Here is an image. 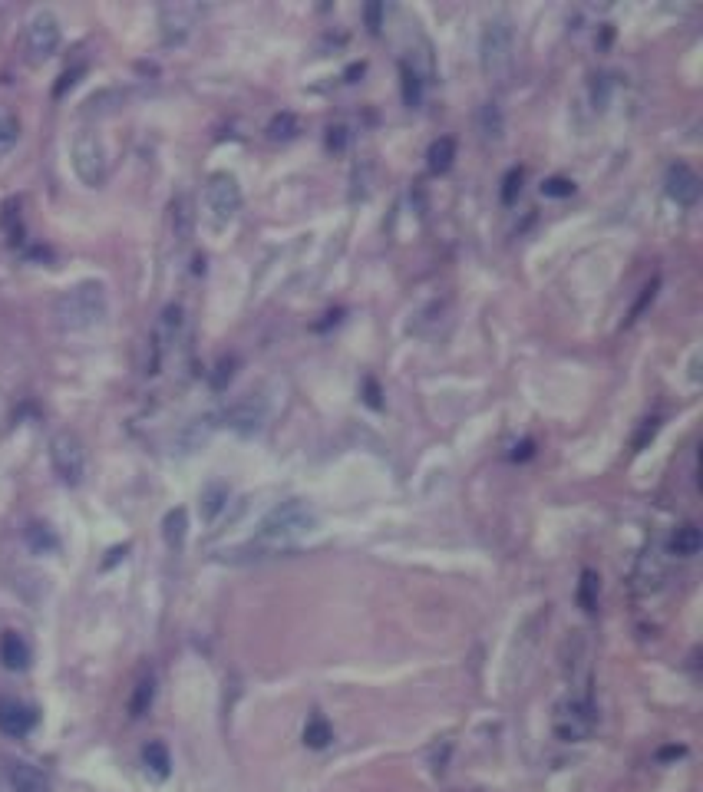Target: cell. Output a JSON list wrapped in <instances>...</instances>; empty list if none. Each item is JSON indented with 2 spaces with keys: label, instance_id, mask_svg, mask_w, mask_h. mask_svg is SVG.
Masks as SVG:
<instances>
[{
  "label": "cell",
  "instance_id": "cell-1",
  "mask_svg": "<svg viewBox=\"0 0 703 792\" xmlns=\"http://www.w3.org/2000/svg\"><path fill=\"white\" fill-rule=\"evenodd\" d=\"M109 314V298L103 281H79L69 290H63L53 304V318L63 334H87L99 327Z\"/></svg>",
  "mask_w": 703,
  "mask_h": 792
},
{
  "label": "cell",
  "instance_id": "cell-2",
  "mask_svg": "<svg viewBox=\"0 0 703 792\" xmlns=\"http://www.w3.org/2000/svg\"><path fill=\"white\" fill-rule=\"evenodd\" d=\"M318 529V515L310 512L308 505L301 499H288V502L274 505L258 525V539L254 545L264 551H278V548H291L294 541L308 539L310 531Z\"/></svg>",
  "mask_w": 703,
  "mask_h": 792
},
{
  "label": "cell",
  "instance_id": "cell-3",
  "mask_svg": "<svg viewBox=\"0 0 703 792\" xmlns=\"http://www.w3.org/2000/svg\"><path fill=\"white\" fill-rule=\"evenodd\" d=\"M515 63V33H512L509 17H489L479 33V67L486 79L505 83Z\"/></svg>",
  "mask_w": 703,
  "mask_h": 792
},
{
  "label": "cell",
  "instance_id": "cell-4",
  "mask_svg": "<svg viewBox=\"0 0 703 792\" xmlns=\"http://www.w3.org/2000/svg\"><path fill=\"white\" fill-rule=\"evenodd\" d=\"M69 159H73V172L87 189H99L106 182V145L99 139V133L93 129H79L73 135V149H69Z\"/></svg>",
  "mask_w": 703,
  "mask_h": 792
},
{
  "label": "cell",
  "instance_id": "cell-5",
  "mask_svg": "<svg viewBox=\"0 0 703 792\" xmlns=\"http://www.w3.org/2000/svg\"><path fill=\"white\" fill-rule=\"evenodd\" d=\"M50 463H53V473L60 475V483L77 489L87 475V449H83V439L69 429H60L53 439H50Z\"/></svg>",
  "mask_w": 703,
  "mask_h": 792
},
{
  "label": "cell",
  "instance_id": "cell-6",
  "mask_svg": "<svg viewBox=\"0 0 703 792\" xmlns=\"http://www.w3.org/2000/svg\"><path fill=\"white\" fill-rule=\"evenodd\" d=\"M205 208L212 218L215 228L235 222V215L241 212V185L232 172H215L205 182Z\"/></svg>",
  "mask_w": 703,
  "mask_h": 792
},
{
  "label": "cell",
  "instance_id": "cell-7",
  "mask_svg": "<svg viewBox=\"0 0 703 792\" xmlns=\"http://www.w3.org/2000/svg\"><path fill=\"white\" fill-rule=\"evenodd\" d=\"M63 43L60 20L50 10H37L27 23V60L30 63H47Z\"/></svg>",
  "mask_w": 703,
  "mask_h": 792
},
{
  "label": "cell",
  "instance_id": "cell-8",
  "mask_svg": "<svg viewBox=\"0 0 703 792\" xmlns=\"http://www.w3.org/2000/svg\"><path fill=\"white\" fill-rule=\"evenodd\" d=\"M664 192L671 195V202H677L680 208H694V205L700 202L703 182L687 162H674L664 175Z\"/></svg>",
  "mask_w": 703,
  "mask_h": 792
},
{
  "label": "cell",
  "instance_id": "cell-9",
  "mask_svg": "<svg viewBox=\"0 0 703 792\" xmlns=\"http://www.w3.org/2000/svg\"><path fill=\"white\" fill-rule=\"evenodd\" d=\"M40 723V714L30 704L20 700H0V733L10 740H23L27 733H33V726Z\"/></svg>",
  "mask_w": 703,
  "mask_h": 792
},
{
  "label": "cell",
  "instance_id": "cell-10",
  "mask_svg": "<svg viewBox=\"0 0 703 792\" xmlns=\"http://www.w3.org/2000/svg\"><path fill=\"white\" fill-rule=\"evenodd\" d=\"M228 429H235L238 436H254L261 433V426H264V419H268V406H264V400H258V396H245V400H238V403L228 410Z\"/></svg>",
  "mask_w": 703,
  "mask_h": 792
},
{
  "label": "cell",
  "instance_id": "cell-11",
  "mask_svg": "<svg viewBox=\"0 0 703 792\" xmlns=\"http://www.w3.org/2000/svg\"><path fill=\"white\" fill-rule=\"evenodd\" d=\"M195 7H165L162 10V40L165 47H179L192 33Z\"/></svg>",
  "mask_w": 703,
  "mask_h": 792
},
{
  "label": "cell",
  "instance_id": "cell-12",
  "mask_svg": "<svg viewBox=\"0 0 703 792\" xmlns=\"http://www.w3.org/2000/svg\"><path fill=\"white\" fill-rule=\"evenodd\" d=\"M23 545H27L33 555H40V558L60 555V548H63L57 529H53L50 522H30L27 529H23Z\"/></svg>",
  "mask_w": 703,
  "mask_h": 792
},
{
  "label": "cell",
  "instance_id": "cell-13",
  "mask_svg": "<svg viewBox=\"0 0 703 792\" xmlns=\"http://www.w3.org/2000/svg\"><path fill=\"white\" fill-rule=\"evenodd\" d=\"M143 766H145V773H149V779L165 783V779L172 776V753H169V746H165L162 740H149V743L143 746Z\"/></svg>",
  "mask_w": 703,
  "mask_h": 792
},
{
  "label": "cell",
  "instance_id": "cell-14",
  "mask_svg": "<svg viewBox=\"0 0 703 792\" xmlns=\"http://www.w3.org/2000/svg\"><path fill=\"white\" fill-rule=\"evenodd\" d=\"M30 658H33V654H30V644L20 638L17 631H7V634L0 638V664L7 667V670H14V674L27 670Z\"/></svg>",
  "mask_w": 703,
  "mask_h": 792
},
{
  "label": "cell",
  "instance_id": "cell-15",
  "mask_svg": "<svg viewBox=\"0 0 703 792\" xmlns=\"http://www.w3.org/2000/svg\"><path fill=\"white\" fill-rule=\"evenodd\" d=\"M476 126H479L482 143H502V135H505V113L495 99H486L479 106V116H476Z\"/></svg>",
  "mask_w": 703,
  "mask_h": 792
},
{
  "label": "cell",
  "instance_id": "cell-16",
  "mask_svg": "<svg viewBox=\"0 0 703 792\" xmlns=\"http://www.w3.org/2000/svg\"><path fill=\"white\" fill-rule=\"evenodd\" d=\"M10 789L14 792H53L50 789V779L40 773L37 766L30 763H14L10 766Z\"/></svg>",
  "mask_w": 703,
  "mask_h": 792
},
{
  "label": "cell",
  "instance_id": "cell-17",
  "mask_svg": "<svg viewBox=\"0 0 703 792\" xmlns=\"http://www.w3.org/2000/svg\"><path fill=\"white\" fill-rule=\"evenodd\" d=\"M162 539L172 551L185 548V539H189V512H185L182 505H175V509H169V512L162 515Z\"/></svg>",
  "mask_w": 703,
  "mask_h": 792
},
{
  "label": "cell",
  "instance_id": "cell-18",
  "mask_svg": "<svg viewBox=\"0 0 703 792\" xmlns=\"http://www.w3.org/2000/svg\"><path fill=\"white\" fill-rule=\"evenodd\" d=\"M453 162H456V139L453 135H439V139H433L430 149H426V165H430V172L446 175L449 169H453Z\"/></svg>",
  "mask_w": 703,
  "mask_h": 792
},
{
  "label": "cell",
  "instance_id": "cell-19",
  "mask_svg": "<svg viewBox=\"0 0 703 792\" xmlns=\"http://www.w3.org/2000/svg\"><path fill=\"white\" fill-rule=\"evenodd\" d=\"M228 485L222 483V479H212V483L205 485L202 489V499H199V509H202V519L205 522H215L218 515H222V509L228 505Z\"/></svg>",
  "mask_w": 703,
  "mask_h": 792
},
{
  "label": "cell",
  "instance_id": "cell-20",
  "mask_svg": "<svg viewBox=\"0 0 703 792\" xmlns=\"http://www.w3.org/2000/svg\"><path fill=\"white\" fill-rule=\"evenodd\" d=\"M155 690H159V684H155L153 674H145L143 680L133 686V694H129V716H133V720H143V716L153 710Z\"/></svg>",
  "mask_w": 703,
  "mask_h": 792
},
{
  "label": "cell",
  "instance_id": "cell-21",
  "mask_svg": "<svg viewBox=\"0 0 703 792\" xmlns=\"http://www.w3.org/2000/svg\"><path fill=\"white\" fill-rule=\"evenodd\" d=\"M400 89H403V103L410 109H420V106H423L426 79L420 77V69L410 67V63H400Z\"/></svg>",
  "mask_w": 703,
  "mask_h": 792
},
{
  "label": "cell",
  "instance_id": "cell-22",
  "mask_svg": "<svg viewBox=\"0 0 703 792\" xmlns=\"http://www.w3.org/2000/svg\"><path fill=\"white\" fill-rule=\"evenodd\" d=\"M182 324H185V310L179 304H169L162 310V318H159V327H155V340H162V347L175 344V337L182 334Z\"/></svg>",
  "mask_w": 703,
  "mask_h": 792
},
{
  "label": "cell",
  "instance_id": "cell-23",
  "mask_svg": "<svg viewBox=\"0 0 703 792\" xmlns=\"http://www.w3.org/2000/svg\"><path fill=\"white\" fill-rule=\"evenodd\" d=\"M597 594H601V575H597L595 568H585V571H581L578 591H575L578 608L587 611V614H595V611H597Z\"/></svg>",
  "mask_w": 703,
  "mask_h": 792
},
{
  "label": "cell",
  "instance_id": "cell-24",
  "mask_svg": "<svg viewBox=\"0 0 703 792\" xmlns=\"http://www.w3.org/2000/svg\"><path fill=\"white\" fill-rule=\"evenodd\" d=\"M700 548H703V535L697 525H680V529L674 531V539H671V551H674L677 558H694Z\"/></svg>",
  "mask_w": 703,
  "mask_h": 792
},
{
  "label": "cell",
  "instance_id": "cell-25",
  "mask_svg": "<svg viewBox=\"0 0 703 792\" xmlns=\"http://www.w3.org/2000/svg\"><path fill=\"white\" fill-rule=\"evenodd\" d=\"M330 743H334V726L324 716H310L308 726H304V746L308 750H328Z\"/></svg>",
  "mask_w": 703,
  "mask_h": 792
},
{
  "label": "cell",
  "instance_id": "cell-26",
  "mask_svg": "<svg viewBox=\"0 0 703 792\" xmlns=\"http://www.w3.org/2000/svg\"><path fill=\"white\" fill-rule=\"evenodd\" d=\"M298 133H301V123H298V116H294V113H288V109H284V113H278V116L268 123V139H271V143H291Z\"/></svg>",
  "mask_w": 703,
  "mask_h": 792
},
{
  "label": "cell",
  "instance_id": "cell-27",
  "mask_svg": "<svg viewBox=\"0 0 703 792\" xmlns=\"http://www.w3.org/2000/svg\"><path fill=\"white\" fill-rule=\"evenodd\" d=\"M20 139V119L10 113V109L0 106V152H7V149H14Z\"/></svg>",
  "mask_w": 703,
  "mask_h": 792
},
{
  "label": "cell",
  "instance_id": "cell-28",
  "mask_svg": "<svg viewBox=\"0 0 703 792\" xmlns=\"http://www.w3.org/2000/svg\"><path fill=\"white\" fill-rule=\"evenodd\" d=\"M0 225H4V232H7V242H10V244H20V238H23V225H20L17 202H7V208H4V218H0Z\"/></svg>",
  "mask_w": 703,
  "mask_h": 792
},
{
  "label": "cell",
  "instance_id": "cell-29",
  "mask_svg": "<svg viewBox=\"0 0 703 792\" xmlns=\"http://www.w3.org/2000/svg\"><path fill=\"white\" fill-rule=\"evenodd\" d=\"M522 169L515 165V169H509L505 172V179H502V205H515V198H519L522 192Z\"/></svg>",
  "mask_w": 703,
  "mask_h": 792
},
{
  "label": "cell",
  "instance_id": "cell-30",
  "mask_svg": "<svg viewBox=\"0 0 703 792\" xmlns=\"http://www.w3.org/2000/svg\"><path fill=\"white\" fill-rule=\"evenodd\" d=\"M571 192H575V182H571V179H561V175H551V179L541 182V195H545V198H569Z\"/></svg>",
  "mask_w": 703,
  "mask_h": 792
},
{
  "label": "cell",
  "instance_id": "cell-31",
  "mask_svg": "<svg viewBox=\"0 0 703 792\" xmlns=\"http://www.w3.org/2000/svg\"><path fill=\"white\" fill-rule=\"evenodd\" d=\"M232 377H235V360L222 357V360H218V367H215V373H212V390H218V393H222V390H228Z\"/></svg>",
  "mask_w": 703,
  "mask_h": 792
},
{
  "label": "cell",
  "instance_id": "cell-32",
  "mask_svg": "<svg viewBox=\"0 0 703 792\" xmlns=\"http://www.w3.org/2000/svg\"><path fill=\"white\" fill-rule=\"evenodd\" d=\"M83 73H87V67H73V69H67V73H63V77H60V83L57 87H53V99H63L67 97V89H73L79 83V77H83Z\"/></svg>",
  "mask_w": 703,
  "mask_h": 792
},
{
  "label": "cell",
  "instance_id": "cell-33",
  "mask_svg": "<svg viewBox=\"0 0 703 792\" xmlns=\"http://www.w3.org/2000/svg\"><path fill=\"white\" fill-rule=\"evenodd\" d=\"M657 284H661V281H651V284H647V288L641 290V300H637L634 308H631V318H627V324H631V320H637V318H641V314H644V308H647V304H651V300L657 298Z\"/></svg>",
  "mask_w": 703,
  "mask_h": 792
},
{
  "label": "cell",
  "instance_id": "cell-34",
  "mask_svg": "<svg viewBox=\"0 0 703 792\" xmlns=\"http://www.w3.org/2000/svg\"><path fill=\"white\" fill-rule=\"evenodd\" d=\"M380 396H384L380 383H376L374 377H366L364 380V403L370 406V410H380V406H384V400H380Z\"/></svg>",
  "mask_w": 703,
  "mask_h": 792
},
{
  "label": "cell",
  "instance_id": "cell-35",
  "mask_svg": "<svg viewBox=\"0 0 703 792\" xmlns=\"http://www.w3.org/2000/svg\"><path fill=\"white\" fill-rule=\"evenodd\" d=\"M687 746L684 743H667L657 750V763H674V760H684Z\"/></svg>",
  "mask_w": 703,
  "mask_h": 792
},
{
  "label": "cell",
  "instance_id": "cell-36",
  "mask_svg": "<svg viewBox=\"0 0 703 792\" xmlns=\"http://www.w3.org/2000/svg\"><path fill=\"white\" fill-rule=\"evenodd\" d=\"M364 17H366L370 33H380V27H384V4H366Z\"/></svg>",
  "mask_w": 703,
  "mask_h": 792
},
{
  "label": "cell",
  "instance_id": "cell-37",
  "mask_svg": "<svg viewBox=\"0 0 703 792\" xmlns=\"http://www.w3.org/2000/svg\"><path fill=\"white\" fill-rule=\"evenodd\" d=\"M125 555H129V545H113V548L106 551L103 565H99V571H113L119 565V561H125Z\"/></svg>",
  "mask_w": 703,
  "mask_h": 792
},
{
  "label": "cell",
  "instance_id": "cell-38",
  "mask_svg": "<svg viewBox=\"0 0 703 792\" xmlns=\"http://www.w3.org/2000/svg\"><path fill=\"white\" fill-rule=\"evenodd\" d=\"M328 149H334V152H344V149H347V126L328 129Z\"/></svg>",
  "mask_w": 703,
  "mask_h": 792
},
{
  "label": "cell",
  "instance_id": "cell-39",
  "mask_svg": "<svg viewBox=\"0 0 703 792\" xmlns=\"http://www.w3.org/2000/svg\"><path fill=\"white\" fill-rule=\"evenodd\" d=\"M532 456H535V439H522V443L515 446L512 459H515V463H529Z\"/></svg>",
  "mask_w": 703,
  "mask_h": 792
}]
</instances>
